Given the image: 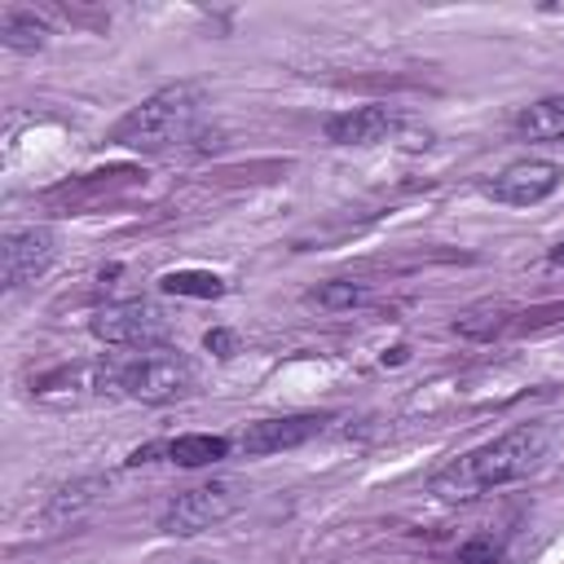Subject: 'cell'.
<instances>
[{"label":"cell","mask_w":564,"mask_h":564,"mask_svg":"<svg viewBox=\"0 0 564 564\" xmlns=\"http://www.w3.org/2000/svg\"><path fill=\"white\" fill-rule=\"evenodd\" d=\"M555 445H560L555 423H520V427L502 432L498 441L476 445L471 454H463L449 467H441L427 480V489L436 498H445V502H467L476 494H489V489L529 480L533 471L546 467V458L555 454Z\"/></svg>","instance_id":"1"},{"label":"cell","mask_w":564,"mask_h":564,"mask_svg":"<svg viewBox=\"0 0 564 564\" xmlns=\"http://www.w3.org/2000/svg\"><path fill=\"white\" fill-rule=\"evenodd\" d=\"M203 110H207V93L198 84H167V88L150 93L141 106H132L115 123L110 141L123 150H141V154H163V150L194 141Z\"/></svg>","instance_id":"2"},{"label":"cell","mask_w":564,"mask_h":564,"mask_svg":"<svg viewBox=\"0 0 564 564\" xmlns=\"http://www.w3.org/2000/svg\"><path fill=\"white\" fill-rule=\"evenodd\" d=\"M247 502V485L234 480V476H216L207 485H194L185 494H176L163 511H159V529L167 538H194V533H207L216 529L220 520H229L238 507Z\"/></svg>","instance_id":"3"},{"label":"cell","mask_w":564,"mask_h":564,"mask_svg":"<svg viewBox=\"0 0 564 564\" xmlns=\"http://www.w3.org/2000/svg\"><path fill=\"white\" fill-rule=\"evenodd\" d=\"M88 330L115 348H159L172 335V317L154 300H115L88 317Z\"/></svg>","instance_id":"4"},{"label":"cell","mask_w":564,"mask_h":564,"mask_svg":"<svg viewBox=\"0 0 564 564\" xmlns=\"http://www.w3.org/2000/svg\"><path fill=\"white\" fill-rule=\"evenodd\" d=\"M194 388V366L181 352H141L119 366V392L141 405H167L181 401Z\"/></svg>","instance_id":"5"},{"label":"cell","mask_w":564,"mask_h":564,"mask_svg":"<svg viewBox=\"0 0 564 564\" xmlns=\"http://www.w3.org/2000/svg\"><path fill=\"white\" fill-rule=\"evenodd\" d=\"M110 388H119V366H110V361H79V366H62V370L35 379L31 397L53 401V405H79V401H93V397H101Z\"/></svg>","instance_id":"6"},{"label":"cell","mask_w":564,"mask_h":564,"mask_svg":"<svg viewBox=\"0 0 564 564\" xmlns=\"http://www.w3.org/2000/svg\"><path fill=\"white\" fill-rule=\"evenodd\" d=\"M57 256V238L48 225H26L4 234L0 242V260H4V291H22L26 282H35Z\"/></svg>","instance_id":"7"},{"label":"cell","mask_w":564,"mask_h":564,"mask_svg":"<svg viewBox=\"0 0 564 564\" xmlns=\"http://www.w3.org/2000/svg\"><path fill=\"white\" fill-rule=\"evenodd\" d=\"M555 189H560V167L546 159H520V163L502 167L494 181H485V194L507 207H533V203L551 198Z\"/></svg>","instance_id":"8"},{"label":"cell","mask_w":564,"mask_h":564,"mask_svg":"<svg viewBox=\"0 0 564 564\" xmlns=\"http://www.w3.org/2000/svg\"><path fill=\"white\" fill-rule=\"evenodd\" d=\"M330 419L326 414H282V419H260V423H247V432L238 436V449L260 458V454H282V449H295L304 441H313Z\"/></svg>","instance_id":"9"},{"label":"cell","mask_w":564,"mask_h":564,"mask_svg":"<svg viewBox=\"0 0 564 564\" xmlns=\"http://www.w3.org/2000/svg\"><path fill=\"white\" fill-rule=\"evenodd\" d=\"M392 128H397V115L388 106H357V110H344V115L326 119V141H335V145H379L383 137H392Z\"/></svg>","instance_id":"10"},{"label":"cell","mask_w":564,"mask_h":564,"mask_svg":"<svg viewBox=\"0 0 564 564\" xmlns=\"http://www.w3.org/2000/svg\"><path fill=\"white\" fill-rule=\"evenodd\" d=\"M163 454L176 467H212V463H220L229 454V441L225 436H207V432H185V436L163 441Z\"/></svg>","instance_id":"11"},{"label":"cell","mask_w":564,"mask_h":564,"mask_svg":"<svg viewBox=\"0 0 564 564\" xmlns=\"http://www.w3.org/2000/svg\"><path fill=\"white\" fill-rule=\"evenodd\" d=\"M516 132L524 141H564V93L542 97L516 115Z\"/></svg>","instance_id":"12"},{"label":"cell","mask_w":564,"mask_h":564,"mask_svg":"<svg viewBox=\"0 0 564 564\" xmlns=\"http://www.w3.org/2000/svg\"><path fill=\"white\" fill-rule=\"evenodd\" d=\"M0 44L13 53H40L48 44V26L31 9H0Z\"/></svg>","instance_id":"13"},{"label":"cell","mask_w":564,"mask_h":564,"mask_svg":"<svg viewBox=\"0 0 564 564\" xmlns=\"http://www.w3.org/2000/svg\"><path fill=\"white\" fill-rule=\"evenodd\" d=\"M159 286H163L167 295H189V300H220V295L229 291L225 278H216V273H207V269H172V273L159 278Z\"/></svg>","instance_id":"14"},{"label":"cell","mask_w":564,"mask_h":564,"mask_svg":"<svg viewBox=\"0 0 564 564\" xmlns=\"http://www.w3.org/2000/svg\"><path fill=\"white\" fill-rule=\"evenodd\" d=\"M317 308H330V313H339V308H357V304H366L370 300V286L366 282H348V278H335V282H322L313 295H308Z\"/></svg>","instance_id":"15"},{"label":"cell","mask_w":564,"mask_h":564,"mask_svg":"<svg viewBox=\"0 0 564 564\" xmlns=\"http://www.w3.org/2000/svg\"><path fill=\"white\" fill-rule=\"evenodd\" d=\"M101 489H106V480H75V485H66V489H57V498H53L48 516H53V520H62L66 511L75 516L84 502H97V498H101Z\"/></svg>","instance_id":"16"},{"label":"cell","mask_w":564,"mask_h":564,"mask_svg":"<svg viewBox=\"0 0 564 564\" xmlns=\"http://www.w3.org/2000/svg\"><path fill=\"white\" fill-rule=\"evenodd\" d=\"M498 560H502V546L494 538H471L454 555V564H498Z\"/></svg>","instance_id":"17"},{"label":"cell","mask_w":564,"mask_h":564,"mask_svg":"<svg viewBox=\"0 0 564 564\" xmlns=\"http://www.w3.org/2000/svg\"><path fill=\"white\" fill-rule=\"evenodd\" d=\"M203 348L216 352V357H234V352H238V335L225 330V326H212V330L203 335Z\"/></svg>","instance_id":"18"},{"label":"cell","mask_w":564,"mask_h":564,"mask_svg":"<svg viewBox=\"0 0 564 564\" xmlns=\"http://www.w3.org/2000/svg\"><path fill=\"white\" fill-rule=\"evenodd\" d=\"M546 260H551V264H564V242H555V247L546 251Z\"/></svg>","instance_id":"19"},{"label":"cell","mask_w":564,"mask_h":564,"mask_svg":"<svg viewBox=\"0 0 564 564\" xmlns=\"http://www.w3.org/2000/svg\"><path fill=\"white\" fill-rule=\"evenodd\" d=\"M498 564H507V560H498Z\"/></svg>","instance_id":"20"}]
</instances>
